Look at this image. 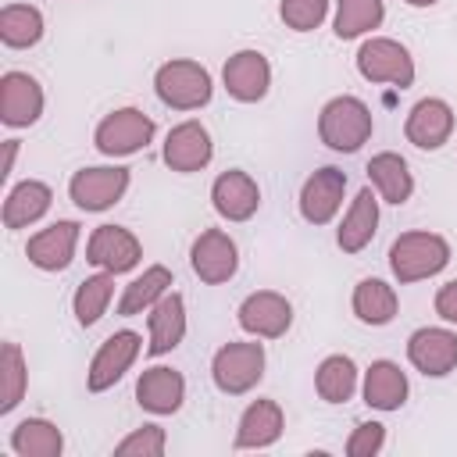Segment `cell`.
Wrapping results in <instances>:
<instances>
[{
  "label": "cell",
  "instance_id": "cell-1",
  "mask_svg": "<svg viewBox=\"0 0 457 457\" xmlns=\"http://www.w3.org/2000/svg\"><path fill=\"white\" fill-rule=\"evenodd\" d=\"M450 264V243L439 232H400L389 246V271L400 286L439 275Z\"/></svg>",
  "mask_w": 457,
  "mask_h": 457
},
{
  "label": "cell",
  "instance_id": "cell-2",
  "mask_svg": "<svg viewBox=\"0 0 457 457\" xmlns=\"http://www.w3.org/2000/svg\"><path fill=\"white\" fill-rule=\"evenodd\" d=\"M375 132V121H371V107L361 100V96H332L321 114H318V136L328 150L336 154H353L361 150Z\"/></svg>",
  "mask_w": 457,
  "mask_h": 457
},
{
  "label": "cell",
  "instance_id": "cell-3",
  "mask_svg": "<svg viewBox=\"0 0 457 457\" xmlns=\"http://www.w3.org/2000/svg\"><path fill=\"white\" fill-rule=\"evenodd\" d=\"M154 93L171 111H200L204 104H211L214 82H211V71L200 61L175 57V61H164L154 71Z\"/></svg>",
  "mask_w": 457,
  "mask_h": 457
},
{
  "label": "cell",
  "instance_id": "cell-4",
  "mask_svg": "<svg viewBox=\"0 0 457 457\" xmlns=\"http://www.w3.org/2000/svg\"><path fill=\"white\" fill-rule=\"evenodd\" d=\"M211 378L221 393L243 396L264 378V346L261 343H225L211 357Z\"/></svg>",
  "mask_w": 457,
  "mask_h": 457
},
{
  "label": "cell",
  "instance_id": "cell-5",
  "mask_svg": "<svg viewBox=\"0 0 457 457\" xmlns=\"http://www.w3.org/2000/svg\"><path fill=\"white\" fill-rule=\"evenodd\" d=\"M154 132L157 125L150 114H143L139 107H118L100 118L93 143L104 157H129V154H139L154 139Z\"/></svg>",
  "mask_w": 457,
  "mask_h": 457
},
{
  "label": "cell",
  "instance_id": "cell-6",
  "mask_svg": "<svg viewBox=\"0 0 457 457\" xmlns=\"http://www.w3.org/2000/svg\"><path fill=\"white\" fill-rule=\"evenodd\" d=\"M357 71L368 82H389L396 89H407L414 82V57L400 39L371 36L357 50Z\"/></svg>",
  "mask_w": 457,
  "mask_h": 457
},
{
  "label": "cell",
  "instance_id": "cell-7",
  "mask_svg": "<svg viewBox=\"0 0 457 457\" xmlns=\"http://www.w3.org/2000/svg\"><path fill=\"white\" fill-rule=\"evenodd\" d=\"M129 182H132V175H129V168H121V164L79 168V171L71 175V182H68V196H71V204H75L79 211H93V214H96V211L114 207V204L125 196Z\"/></svg>",
  "mask_w": 457,
  "mask_h": 457
},
{
  "label": "cell",
  "instance_id": "cell-8",
  "mask_svg": "<svg viewBox=\"0 0 457 457\" xmlns=\"http://www.w3.org/2000/svg\"><path fill=\"white\" fill-rule=\"evenodd\" d=\"M189 264H193L200 282L221 286L239 271V246H236V239L228 232L204 228L189 246Z\"/></svg>",
  "mask_w": 457,
  "mask_h": 457
},
{
  "label": "cell",
  "instance_id": "cell-9",
  "mask_svg": "<svg viewBox=\"0 0 457 457\" xmlns=\"http://www.w3.org/2000/svg\"><path fill=\"white\" fill-rule=\"evenodd\" d=\"M139 350H143V336H139V332H132V328L111 332V336L100 343V350L93 353V361H89V371H86L89 393L111 389V386L132 368V361L139 357Z\"/></svg>",
  "mask_w": 457,
  "mask_h": 457
},
{
  "label": "cell",
  "instance_id": "cell-10",
  "mask_svg": "<svg viewBox=\"0 0 457 457\" xmlns=\"http://www.w3.org/2000/svg\"><path fill=\"white\" fill-rule=\"evenodd\" d=\"M236 321L253 339H278L293 325V303L275 289H257L239 303Z\"/></svg>",
  "mask_w": 457,
  "mask_h": 457
},
{
  "label": "cell",
  "instance_id": "cell-11",
  "mask_svg": "<svg viewBox=\"0 0 457 457\" xmlns=\"http://www.w3.org/2000/svg\"><path fill=\"white\" fill-rule=\"evenodd\" d=\"M86 261L100 271L121 275L143 261V243L121 225H96L89 232V243H86Z\"/></svg>",
  "mask_w": 457,
  "mask_h": 457
},
{
  "label": "cell",
  "instance_id": "cell-12",
  "mask_svg": "<svg viewBox=\"0 0 457 457\" xmlns=\"http://www.w3.org/2000/svg\"><path fill=\"white\" fill-rule=\"evenodd\" d=\"M343 193H346V171L325 164L318 171H311L300 186V214L307 225H328L339 207H343Z\"/></svg>",
  "mask_w": 457,
  "mask_h": 457
},
{
  "label": "cell",
  "instance_id": "cell-13",
  "mask_svg": "<svg viewBox=\"0 0 457 457\" xmlns=\"http://www.w3.org/2000/svg\"><path fill=\"white\" fill-rule=\"evenodd\" d=\"M407 361L428 378L450 375L457 368V332L439 328V325L414 328L411 339H407Z\"/></svg>",
  "mask_w": 457,
  "mask_h": 457
},
{
  "label": "cell",
  "instance_id": "cell-14",
  "mask_svg": "<svg viewBox=\"0 0 457 457\" xmlns=\"http://www.w3.org/2000/svg\"><path fill=\"white\" fill-rule=\"evenodd\" d=\"M225 93L239 104H257L268 96L271 86V64L261 50H236L221 68Z\"/></svg>",
  "mask_w": 457,
  "mask_h": 457
},
{
  "label": "cell",
  "instance_id": "cell-15",
  "mask_svg": "<svg viewBox=\"0 0 457 457\" xmlns=\"http://www.w3.org/2000/svg\"><path fill=\"white\" fill-rule=\"evenodd\" d=\"M43 114V86L29 71L0 75V121L7 129H29Z\"/></svg>",
  "mask_w": 457,
  "mask_h": 457
},
{
  "label": "cell",
  "instance_id": "cell-16",
  "mask_svg": "<svg viewBox=\"0 0 457 457\" xmlns=\"http://www.w3.org/2000/svg\"><path fill=\"white\" fill-rule=\"evenodd\" d=\"M79 221L71 218H61L46 228H39L36 236H29L25 243V257L29 264H36L39 271H64L75 257V246H79Z\"/></svg>",
  "mask_w": 457,
  "mask_h": 457
},
{
  "label": "cell",
  "instance_id": "cell-17",
  "mask_svg": "<svg viewBox=\"0 0 457 457\" xmlns=\"http://www.w3.org/2000/svg\"><path fill=\"white\" fill-rule=\"evenodd\" d=\"M403 136L407 143H414L418 150H439L443 143H450L453 136V107L439 96H425L407 111L403 121Z\"/></svg>",
  "mask_w": 457,
  "mask_h": 457
},
{
  "label": "cell",
  "instance_id": "cell-18",
  "mask_svg": "<svg viewBox=\"0 0 457 457\" xmlns=\"http://www.w3.org/2000/svg\"><path fill=\"white\" fill-rule=\"evenodd\" d=\"M211 157H214L211 132H207L196 118L179 121V125L164 136V164H168L171 171H182V175L200 171V168L211 164Z\"/></svg>",
  "mask_w": 457,
  "mask_h": 457
},
{
  "label": "cell",
  "instance_id": "cell-19",
  "mask_svg": "<svg viewBox=\"0 0 457 457\" xmlns=\"http://www.w3.org/2000/svg\"><path fill=\"white\" fill-rule=\"evenodd\" d=\"M211 204L225 221H250L261 207V186L243 168H228L211 182Z\"/></svg>",
  "mask_w": 457,
  "mask_h": 457
},
{
  "label": "cell",
  "instance_id": "cell-20",
  "mask_svg": "<svg viewBox=\"0 0 457 457\" xmlns=\"http://www.w3.org/2000/svg\"><path fill=\"white\" fill-rule=\"evenodd\" d=\"M286 428V414L275 400L261 396V400H250L246 411L239 414V425H236V450H268L278 443Z\"/></svg>",
  "mask_w": 457,
  "mask_h": 457
},
{
  "label": "cell",
  "instance_id": "cell-21",
  "mask_svg": "<svg viewBox=\"0 0 457 457\" xmlns=\"http://www.w3.org/2000/svg\"><path fill=\"white\" fill-rule=\"evenodd\" d=\"M182 400H186V378L168 364H154L136 378V403L150 414H175Z\"/></svg>",
  "mask_w": 457,
  "mask_h": 457
},
{
  "label": "cell",
  "instance_id": "cell-22",
  "mask_svg": "<svg viewBox=\"0 0 457 457\" xmlns=\"http://www.w3.org/2000/svg\"><path fill=\"white\" fill-rule=\"evenodd\" d=\"M146 328H150V343H146L150 357H161V353L175 350L186 339V300H182V293L168 289L146 311Z\"/></svg>",
  "mask_w": 457,
  "mask_h": 457
},
{
  "label": "cell",
  "instance_id": "cell-23",
  "mask_svg": "<svg viewBox=\"0 0 457 457\" xmlns=\"http://www.w3.org/2000/svg\"><path fill=\"white\" fill-rule=\"evenodd\" d=\"M375 232H378V193L371 186H364L350 200V207L336 228V243L343 253H361L375 239Z\"/></svg>",
  "mask_w": 457,
  "mask_h": 457
},
{
  "label": "cell",
  "instance_id": "cell-24",
  "mask_svg": "<svg viewBox=\"0 0 457 457\" xmlns=\"http://www.w3.org/2000/svg\"><path fill=\"white\" fill-rule=\"evenodd\" d=\"M50 204H54V189L46 182H39V179H25V182L11 186V193L4 196V211H0L4 228L14 232V228L36 225L50 211Z\"/></svg>",
  "mask_w": 457,
  "mask_h": 457
},
{
  "label": "cell",
  "instance_id": "cell-25",
  "mask_svg": "<svg viewBox=\"0 0 457 457\" xmlns=\"http://www.w3.org/2000/svg\"><path fill=\"white\" fill-rule=\"evenodd\" d=\"M368 182L378 193V200L396 204V207L407 204L411 193H414V175H411L407 161L400 154H393V150H382V154H375L368 161Z\"/></svg>",
  "mask_w": 457,
  "mask_h": 457
},
{
  "label": "cell",
  "instance_id": "cell-26",
  "mask_svg": "<svg viewBox=\"0 0 457 457\" xmlns=\"http://www.w3.org/2000/svg\"><path fill=\"white\" fill-rule=\"evenodd\" d=\"M361 393H364V403L368 407H375V411H396V407L407 403L411 386H407V375L400 371L396 361H371V368L364 371Z\"/></svg>",
  "mask_w": 457,
  "mask_h": 457
},
{
  "label": "cell",
  "instance_id": "cell-27",
  "mask_svg": "<svg viewBox=\"0 0 457 457\" xmlns=\"http://www.w3.org/2000/svg\"><path fill=\"white\" fill-rule=\"evenodd\" d=\"M171 268H164V264H150V268H143V275H136L129 286H125V293H121V300H118V314L121 318H136V314H143V311H150L168 289H171Z\"/></svg>",
  "mask_w": 457,
  "mask_h": 457
},
{
  "label": "cell",
  "instance_id": "cell-28",
  "mask_svg": "<svg viewBox=\"0 0 457 457\" xmlns=\"http://www.w3.org/2000/svg\"><path fill=\"white\" fill-rule=\"evenodd\" d=\"M350 307H353L357 321H364V325H389L396 318L400 300H396V289L389 282H382V278H361L353 286Z\"/></svg>",
  "mask_w": 457,
  "mask_h": 457
},
{
  "label": "cell",
  "instance_id": "cell-29",
  "mask_svg": "<svg viewBox=\"0 0 457 457\" xmlns=\"http://www.w3.org/2000/svg\"><path fill=\"white\" fill-rule=\"evenodd\" d=\"M11 450L18 457H61L64 450V436L54 421L46 418H25L14 425L11 432Z\"/></svg>",
  "mask_w": 457,
  "mask_h": 457
},
{
  "label": "cell",
  "instance_id": "cell-30",
  "mask_svg": "<svg viewBox=\"0 0 457 457\" xmlns=\"http://www.w3.org/2000/svg\"><path fill=\"white\" fill-rule=\"evenodd\" d=\"M43 39V14L32 4H4L0 7V43L11 50H29Z\"/></svg>",
  "mask_w": 457,
  "mask_h": 457
},
{
  "label": "cell",
  "instance_id": "cell-31",
  "mask_svg": "<svg viewBox=\"0 0 457 457\" xmlns=\"http://www.w3.org/2000/svg\"><path fill=\"white\" fill-rule=\"evenodd\" d=\"M314 389L325 403H346L357 393V364L346 353H328L314 371Z\"/></svg>",
  "mask_w": 457,
  "mask_h": 457
},
{
  "label": "cell",
  "instance_id": "cell-32",
  "mask_svg": "<svg viewBox=\"0 0 457 457\" xmlns=\"http://www.w3.org/2000/svg\"><path fill=\"white\" fill-rule=\"evenodd\" d=\"M382 18H386L382 0H336L332 32L339 39H357V36H368L371 29H378Z\"/></svg>",
  "mask_w": 457,
  "mask_h": 457
},
{
  "label": "cell",
  "instance_id": "cell-33",
  "mask_svg": "<svg viewBox=\"0 0 457 457\" xmlns=\"http://www.w3.org/2000/svg\"><path fill=\"white\" fill-rule=\"evenodd\" d=\"M111 296H114V275H111V271H100V275L82 278V282H79V289H75V296H71L75 321H79L82 328L96 325V321L104 318V311H107Z\"/></svg>",
  "mask_w": 457,
  "mask_h": 457
},
{
  "label": "cell",
  "instance_id": "cell-34",
  "mask_svg": "<svg viewBox=\"0 0 457 457\" xmlns=\"http://www.w3.org/2000/svg\"><path fill=\"white\" fill-rule=\"evenodd\" d=\"M29 389V364L18 343L0 346V414H11Z\"/></svg>",
  "mask_w": 457,
  "mask_h": 457
},
{
  "label": "cell",
  "instance_id": "cell-35",
  "mask_svg": "<svg viewBox=\"0 0 457 457\" xmlns=\"http://www.w3.org/2000/svg\"><path fill=\"white\" fill-rule=\"evenodd\" d=\"M278 18L293 32H314L328 18V0H278Z\"/></svg>",
  "mask_w": 457,
  "mask_h": 457
},
{
  "label": "cell",
  "instance_id": "cell-36",
  "mask_svg": "<svg viewBox=\"0 0 457 457\" xmlns=\"http://www.w3.org/2000/svg\"><path fill=\"white\" fill-rule=\"evenodd\" d=\"M168 446V436L161 425H143L136 432H129L118 446H114V457H161Z\"/></svg>",
  "mask_w": 457,
  "mask_h": 457
},
{
  "label": "cell",
  "instance_id": "cell-37",
  "mask_svg": "<svg viewBox=\"0 0 457 457\" xmlns=\"http://www.w3.org/2000/svg\"><path fill=\"white\" fill-rule=\"evenodd\" d=\"M382 446H386V425H378V421H361L346 439L350 457H375Z\"/></svg>",
  "mask_w": 457,
  "mask_h": 457
},
{
  "label": "cell",
  "instance_id": "cell-38",
  "mask_svg": "<svg viewBox=\"0 0 457 457\" xmlns=\"http://www.w3.org/2000/svg\"><path fill=\"white\" fill-rule=\"evenodd\" d=\"M436 314L450 325H457V278H450L446 286H439L436 293Z\"/></svg>",
  "mask_w": 457,
  "mask_h": 457
},
{
  "label": "cell",
  "instance_id": "cell-39",
  "mask_svg": "<svg viewBox=\"0 0 457 457\" xmlns=\"http://www.w3.org/2000/svg\"><path fill=\"white\" fill-rule=\"evenodd\" d=\"M14 157H18V139H7V143H4V171H0L4 179L14 171Z\"/></svg>",
  "mask_w": 457,
  "mask_h": 457
},
{
  "label": "cell",
  "instance_id": "cell-40",
  "mask_svg": "<svg viewBox=\"0 0 457 457\" xmlns=\"http://www.w3.org/2000/svg\"><path fill=\"white\" fill-rule=\"evenodd\" d=\"M403 4H411V7H432V4H439V0H403Z\"/></svg>",
  "mask_w": 457,
  "mask_h": 457
}]
</instances>
